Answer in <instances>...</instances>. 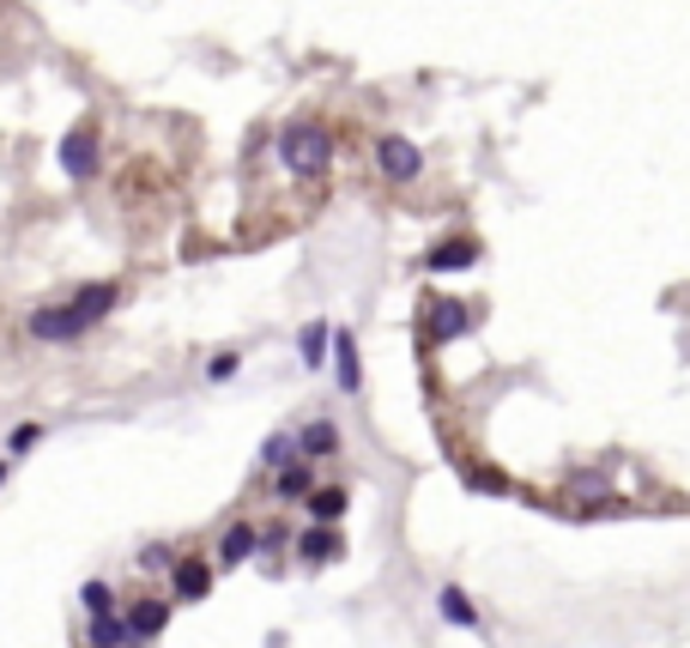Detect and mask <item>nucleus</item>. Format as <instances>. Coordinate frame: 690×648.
I'll return each instance as SVG.
<instances>
[{
    "mask_svg": "<svg viewBox=\"0 0 690 648\" xmlns=\"http://www.w3.org/2000/svg\"><path fill=\"white\" fill-rule=\"evenodd\" d=\"M424 267L430 273H467V267H479V243L472 236H448V243H436L424 255Z\"/></svg>",
    "mask_w": 690,
    "mask_h": 648,
    "instance_id": "423d86ee",
    "label": "nucleus"
},
{
    "mask_svg": "<svg viewBox=\"0 0 690 648\" xmlns=\"http://www.w3.org/2000/svg\"><path fill=\"white\" fill-rule=\"evenodd\" d=\"M79 600H85V612H116V594H109V582H85V588H79Z\"/></svg>",
    "mask_w": 690,
    "mask_h": 648,
    "instance_id": "a211bd4d",
    "label": "nucleus"
},
{
    "mask_svg": "<svg viewBox=\"0 0 690 648\" xmlns=\"http://www.w3.org/2000/svg\"><path fill=\"white\" fill-rule=\"evenodd\" d=\"M121 303V286H79L67 303H55V310H31V339H79V334H92L97 322H104L109 310Z\"/></svg>",
    "mask_w": 690,
    "mask_h": 648,
    "instance_id": "f257e3e1",
    "label": "nucleus"
},
{
    "mask_svg": "<svg viewBox=\"0 0 690 648\" xmlns=\"http://www.w3.org/2000/svg\"><path fill=\"white\" fill-rule=\"evenodd\" d=\"M376 170L388 182H418L424 176V152H418L412 140H400V134H382L376 140Z\"/></svg>",
    "mask_w": 690,
    "mask_h": 648,
    "instance_id": "20e7f679",
    "label": "nucleus"
},
{
    "mask_svg": "<svg viewBox=\"0 0 690 648\" xmlns=\"http://www.w3.org/2000/svg\"><path fill=\"white\" fill-rule=\"evenodd\" d=\"M0 479H7V473H0Z\"/></svg>",
    "mask_w": 690,
    "mask_h": 648,
    "instance_id": "5701e85b",
    "label": "nucleus"
},
{
    "mask_svg": "<svg viewBox=\"0 0 690 648\" xmlns=\"http://www.w3.org/2000/svg\"><path fill=\"white\" fill-rule=\"evenodd\" d=\"M164 624H169V606H164V600H140V606L128 612V643H133V648L152 643V636L164 630Z\"/></svg>",
    "mask_w": 690,
    "mask_h": 648,
    "instance_id": "1a4fd4ad",
    "label": "nucleus"
},
{
    "mask_svg": "<svg viewBox=\"0 0 690 648\" xmlns=\"http://www.w3.org/2000/svg\"><path fill=\"white\" fill-rule=\"evenodd\" d=\"M334 377H339V389H346V394L364 389V363H358V339H352V327H334Z\"/></svg>",
    "mask_w": 690,
    "mask_h": 648,
    "instance_id": "0eeeda50",
    "label": "nucleus"
},
{
    "mask_svg": "<svg viewBox=\"0 0 690 648\" xmlns=\"http://www.w3.org/2000/svg\"><path fill=\"white\" fill-rule=\"evenodd\" d=\"M297 449H303V454H315V461H327V454L339 449V430L327 425V418H315V425L303 430V442H297Z\"/></svg>",
    "mask_w": 690,
    "mask_h": 648,
    "instance_id": "2eb2a0df",
    "label": "nucleus"
},
{
    "mask_svg": "<svg viewBox=\"0 0 690 648\" xmlns=\"http://www.w3.org/2000/svg\"><path fill=\"white\" fill-rule=\"evenodd\" d=\"M315 491V479H309V467H279V497H285V504H303V497Z\"/></svg>",
    "mask_w": 690,
    "mask_h": 648,
    "instance_id": "dca6fc26",
    "label": "nucleus"
},
{
    "mask_svg": "<svg viewBox=\"0 0 690 648\" xmlns=\"http://www.w3.org/2000/svg\"><path fill=\"white\" fill-rule=\"evenodd\" d=\"M436 606H443V618L460 624V630H472V624H479V612L467 606V594H460V588H443V600H436Z\"/></svg>",
    "mask_w": 690,
    "mask_h": 648,
    "instance_id": "f3484780",
    "label": "nucleus"
},
{
    "mask_svg": "<svg viewBox=\"0 0 690 648\" xmlns=\"http://www.w3.org/2000/svg\"><path fill=\"white\" fill-rule=\"evenodd\" d=\"M169 588H176V600H207L212 594V570L200 558H176L169 564Z\"/></svg>",
    "mask_w": 690,
    "mask_h": 648,
    "instance_id": "6e6552de",
    "label": "nucleus"
},
{
    "mask_svg": "<svg viewBox=\"0 0 690 648\" xmlns=\"http://www.w3.org/2000/svg\"><path fill=\"white\" fill-rule=\"evenodd\" d=\"M327 346H334V327H327V322L303 327V363H309V370H321V363H327Z\"/></svg>",
    "mask_w": 690,
    "mask_h": 648,
    "instance_id": "4468645a",
    "label": "nucleus"
},
{
    "mask_svg": "<svg viewBox=\"0 0 690 648\" xmlns=\"http://www.w3.org/2000/svg\"><path fill=\"white\" fill-rule=\"evenodd\" d=\"M279 164L297 182H321L327 170H334V134L315 116H291L285 128H279Z\"/></svg>",
    "mask_w": 690,
    "mask_h": 648,
    "instance_id": "f03ea898",
    "label": "nucleus"
},
{
    "mask_svg": "<svg viewBox=\"0 0 690 648\" xmlns=\"http://www.w3.org/2000/svg\"><path fill=\"white\" fill-rule=\"evenodd\" d=\"M297 545H303V558H309V564H334L339 552H346V540L334 533V521H315V528L303 533Z\"/></svg>",
    "mask_w": 690,
    "mask_h": 648,
    "instance_id": "9d476101",
    "label": "nucleus"
},
{
    "mask_svg": "<svg viewBox=\"0 0 690 648\" xmlns=\"http://www.w3.org/2000/svg\"><path fill=\"white\" fill-rule=\"evenodd\" d=\"M92 648H133L128 643V618H116V612H92V636H85Z\"/></svg>",
    "mask_w": 690,
    "mask_h": 648,
    "instance_id": "9b49d317",
    "label": "nucleus"
},
{
    "mask_svg": "<svg viewBox=\"0 0 690 648\" xmlns=\"http://www.w3.org/2000/svg\"><path fill=\"white\" fill-rule=\"evenodd\" d=\"M303 504H309L315 521H339L346 516V485H321V491H309Z\"/></svg>",
    "mask_w": 690,
    "mask_h": 648,
    "instance_id": "ddd939ff",
    "label": "nucleus"
},
{
    "mask_svg": "<svg viewBox=\"0 0 690 648\" xmlns=\"http://www.w3.org/2000/svg\"><path fill=\"white\" fill-rule=\"evenodd\" d=\"M37 437H43L37 425H19V430H13V442H7V449H13V454H25V449H37Z\"/></svg>",
    "mask_w": 690,
    "mask_h": 648,
    "instance_id": "412c9836",
    "label": "nucleus"
},
{
    "mask_svg": "<svg viewBox=\"0 0 690 648\" xmlns=\"http://www.w3.org/2000/svg\"><path fill=\"white\" fill-rule=\"evenodd\" d=\"M236 363H243L236 351H219V358L207 363V377H212V382H224V377H236Z\"/></svg>",
    "mask_w": 690,
    "mask_h": 648,
    "instance_id": "aec40b11",
    "label": "nucleus"
},
{
    "mask_svg": "<svg viewBox=\"0 0 690 648\" xmlns=\"http://www.w3.org/2000/svg\"><path fill=\"white\" fill-rule=\"evenodd\" d=\"M472 485H479V491H508L503 473H472Z\"/></svg>",
    "mask_w": 690,
    "mask_h": 648,
    "instance_id": "4be33fe9",
    "label": "nucleus"
},
{
    "mask_svg": "<svg viewBox=\"0 0 690 648\" xmlns=\"http://www.w3.org/2000/svg\"><path fill=\"white\" fill-rule=\"evenodd\" d=\"M61 170H67V182H92L97 170H104V134H97V121H79V128H67Z\"/></svg>",
    "mask_w": 690,
    "mask_h": 648,
    "instance_id": "7ed1b4c3",
    "label": "nucleus"
},
{
    "mask_svg": "<svg viewBox=\"0 0 690 648\" xmlns=\"http://www.w3.org/2000/svg\"><path fill=\"white\" fill-rule=\"evenodd\" d=\"M424 327H430V339H460L472 327L467 298H436L430 303V315H424Z\"/></svg>",
    "mask_w": 690,
    "mask_h": 648,
    "instance_id": "39448f33",
    "label": "nucleus"
},
{
    "mask_svg": "<svg viewBox=\"0 0 690 648\" xmlns=\"http://www.w3.org/2000/svg\"><path fill=\"white\" fill-rule=\"evenodd\" d=\"M267 467H285V461H291V454H297V442H291V437H267Z\"/></svg>",
    "mask_w": 690,
    "mask_h": 648,
    "instance_id": "6ab92c4d",
    "label": "nucleus"
},
{
    "mask_svg": "<svg viewBox=\"0 0 690 648\" xmlns=\"http://www.w3.org/2000/svg\"><path fill=\"white\" fill-rule=\"evenodd\" d=\"M255 545H261V533L248 528V521H236V528L219 540V564H243L248 552H255Z\"/></svg>",
    "mask_w": 690,
    "mask_h": 648,
    "instance_id": "f8f14e48",
    "label": "nucleus"
}]
</instances>
